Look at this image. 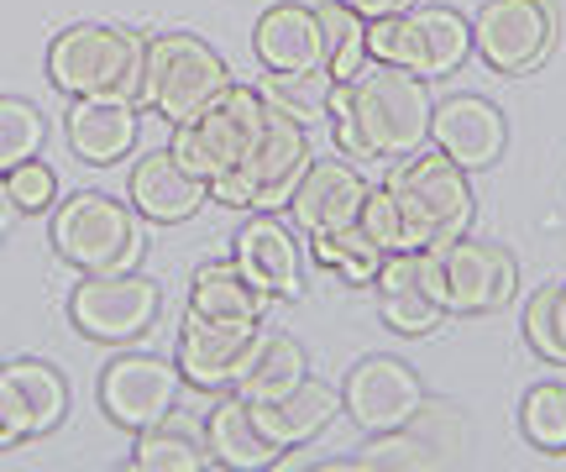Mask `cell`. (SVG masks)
<instances>
[{
    "instance_id": "cell-19",
    "label": "cell",
    "mask_w": 566,
    "mask_h": 472,
    "mask_svg": "<svg viewBox=\"0 0 566 472\" xmlns=\"http://www.w3.org/2000/svg\"><path fill=\"white\" fill-rule=\"evenodd\" d=\"M258 326H263V321H205V315H189V310H184L179 352H174L184 384H189V389H205V394L231 389V368H237V357H242V347L252 342Z\"/></svg>"
},
{
    "instance_id": "cell-33",
    "label": "cell",
    "mask_w": 566,
    "mask_h": 472,
    "mask_svg": "<svg viewBox=\"0 0 566 472\" xmlns=\"http://www.w3.org/2000/svg\"><path fill=\"white\" fill-rule=\"evenodd\" d=\"M378 315H384V326L399 331V336H430V331H441L446 321H451V315L424 294L420 279L405 289H378Z\"/></svg>"
},
{
    "instance_id": "cell-2",
    "label": "cell",
    "mask_w": 566,
    "mask_h": 472,
    "mask_svg": "<svg viewBox=\"0 0 566 472\" xmlns=\"http://www.w3.org/2000/svg\"><path fill=\"white\" fill-rule=\"evenodd\" d=\"M142 53H147V32L80 21V27H63L59 38L48 42V84L63 101L122 95V101L142 105Z\"/></svg>"
},
{
    "instance_id": "cell-27",
    "label": "cell",
    "mask_w": 566,
    "mask_h": 472,
    "mask_svg": "<svg viewBox=\"0 0 566 472\" xmlns=\"http://www.w3.org/2000/svg\"><path fill=\"white\" fill-rule=\"evenodd\" d=\"M132 468L137 472H200L210 468V452H205V431H189V426H174V415L137 431L132 441Z\"/></svg>"
},
{
    "instance_id": "cell-35",
    "label": "cell",
    "mask_w": 566,
    "mask_h": 472,
    "mask_svg": "<svg viewBox=\"0 0 566 472\" xmlns=\"http://www.w3.org/2000/svg\"><path fill=\"white\" fill-rule=\"evenodd\" d=\"M520 331H525V347L551 363V368H566V342L562 326H556V284H541L525 300V315H520Z\"/></svg>"
},
{
    "instance_id": "cell-14",
    "label": "cell",
    "mask_w": 566,
    "mask_h": 472,
    "mask_svg": "<svg viewBox=\"0 0 566 472\" xmlns=\"http://www.w3.org/2000/svg\"><path fill=\"white\" fill-rule=\"evenodd\" d=\"M430 147L446 153L467 174H483V168H493L504 158V147H509L504 111L488 101V95H446L430 111Z\"/></svg>"
},
{
    "instance_id": "cell-38",
    "label": "cell",
    "mask_w": 566,
    "mask_h": 472,
    "mask_svg": "<svg viewBox=\"0 0 566 472\" xmlns=\"http://www.w3.org/2000/svg\"><path fill=\"white\" fill-rule=\"evenodd\" d=\"M342 6H352V11L367 21H378V17H388V11H405L409 0H342Z\"/></svg>"
},
{
    "instance_id": "cell-12",
    "label": "cell",
    "mask_w": 566,
    "mask_h": 472,
    "mask_svg": "<svg viewBox=\"0 0 566 472\" xmlns=\"http://www.w3.org/2000/svg\"><path fill=\"white\" fill-rule=\"evenodd\" d=\"M231 263L242 268L247 284L268 300L294 305L304 294V242L300 227L283 221V210H252L247 216L231 237Z\"/></svg>"
},
{
    "instance_id": "cell-39",
    "label": "cell",
    "mask_w": 566,
    "mask_h": 472,
    "mask_svg": "<svg viewBox=\"0 0 566 472\" xmlns=\"http://www.w3.org/2000/svg\"><path fill=\"white\" fill-rule=\"evenodd\" d=\"M556 326H562V342H566V279L556 284Z\"/></svg>"
},
{
    "instance_id": "cell-28",
    "label": "cell",
    "mask_w": 566,
    "mask_h": 472,
    "mask_svg": "<svg viewBox=\"0 0 566 472\" xmlns=\"http://www.w3.org/2000/svg\"><path fill=\"white\" fill-rule=\"evenodd\" d=\"M321 69L331 80H352L367 63V17H357L342 0H321Z\"/></svg>"
},
{
    "instance_id": "cell-4",
    "label": "cell",
    "mask_w": 566,
    "mask_h": 472,
    "mask_svg": "<svg viewBox=\"0 0 566 472\" xmlns=\"http://www.w3.org/2000/svg\"><path fill=\"white\" fill-rule=\"evenodd\" d=\"M388 189L405 210V231L409 247H436L472 231V216H478V200H472V174L457 168L446 153L436 147H420L409 158H394L388 168Z\"/></svg>"
},
{
    "instance_id": "cell-36",
    "label": "cell",
    "mask_w": 566,
    "mask_h": 472,
    "mask_svg": "<svg viewBox=\"0 0 566 472\" xmlns=\"http://www.w3.org/2000/svg\"><path fill=\"white\" fill-rule=\"evenodd\" d=\"M59 206V174L42 164V158H27L6 174V210L17 216H42V210Z\"/></svg>"
},
{
    "instance_id": "cell-20",
    "label": "cell",
    "mask_w": 566,
    "mask_h": 472,
    "mask_svg": "<svg viewBox=\"0 0 566 472\" xmlns=\"http://www.w3.org/2000/svg\"><path fill=\"white\" fill-rule=\"evenodd\" d=\"M205 452H210V468L226 472H263L279 462V447L268 441V431L252 415V399L221 389V399L205 410Z\"/></svg>"
},
{
    "instance_id": "cell-31",
    "label": "cell",
    "mask_w": 566,
    "mask_h": 472,
    "mask_svg": "<svg viewBox=\"0 0 566 472\" xmlns=\"http://www.w3.org/2000/svg\"><path fill=\"white\" fill-rule=\"evenodd\" d=\"M352 468H367V472H424V468H446V462H441V452H430L409 426H399V431L367 436L363 457H352Z\"/></svg>"
},
{
    "instance_id": "cell-6",
    "label": "cell",
    "mask_w": 566,
    "mask_h": 472,
    "mask_svg": "<svg viewBox=\"0 0 566 472\" xmlns=\"http://www.w3.org/2000/svg\"><path fill=\"white\" fill-rule=\"evenodd\" d=\"M263 122H268V101L258 84H226L216 101L205 105L200 116H189V122L174 126V137H168V153L179 158L195 179H221L226 168H237L258 147L263 137Z\"/></svg>"
},
{
    "instance_id": "cell-1",
    "label": "cell",
    "mask_w": 566,
    "mask_h": 472,
    "mask_svg": "<svg viewBox=\"0 0 566 472\" xmlns=\"http://www.w3.org/2000/svg\"><path fill=\"white\" fill-rule=\"evenodd\" d=\"M430 80L394 69V63L367 59L352 80L331 84V105H325V126L331 143L352 164H378V158H409L430 143Z\"/></svg>"
},
{
    "instance_id": "cell-15",
    "label": "cell",
    "mask_w": 566,
    "mask_h": 472,
    "mask_svg": "<svg viewBox=\"0 0 566 472\" xmlns=\"http://www.w3.org/2000/svg\"><path fill=\"white\" fill-rule=\"evenodd\" d=\"M63 415H69V378L53 363L17 357L0 368V426L17 447L59 431Z\"/></svg>"
},
{
    "instance_id": "cell-34",
    "label": "cell",
    "mask_w": 566,
    "mask_h": 472,
    "mask_svg": "<svg viewBox=\"0 0 566 472\" xmlns=\"http://www.w3.org/2000/svg\"><path fill=\"white\" fill-rule=\"evenodd\" d=\"M405 426L420 436L430 452H441L446 468H451V462L467 452V420H462V410H457L451 399H430V394H424V405L409 415Z\"/></svg>"
},
{
    "instance_id": "cell-22",
    "label": "cell",
    "mask_w": 566,
    "mask_h": 472,
    "mask_svg": "<svg viewBox=\"0 0 566 472\" xmlns=\"http://www.w3.org/2000/svg\"><path fill=\"white\" fill-rule=\"evenodd\" d=\"M252 53L273 74L321 69V17H315V6H300V0L268 6L258 27H252Z\"/></svg>"
},
{
    "instance_id": "cell-23",
    "label": "cell",
    "mask_w": 566,
    "mask_h": 472,
    "mask_svg": "<svg viewBox=\"0 0 566 472\" xmlns=\"http://www.w3.org/2000/svg\"><path fill=\"white\" fill-rule=\"evenodd\" d=\"M336 410H342V394L325 389L321 378H304L300 389H289L283 399H263V405H252L258 426L268 431V441H273L279 452H289V447H310V441L336 420Z\"/></svg>"
},
{
    "instance_id": "cell-26",
    "label": "cell",
    "mask_w": 566,
    "mask_h": 472,
    "mask_svg": "<svg viewBox=\"0 0 566 472\" xmlns=\"http://www.w3.org/2000/svg\"><path fill=\"white\" fill-rule=\"evenodd\" d=\"M384 258L388 252L367 242L363 227H342V231H321V237H310V263L321 268V273H331V279H342L346 289H373Z\"/></svg>"
},
{
    "instance_id": "cell-37",
    "label": "cell",
    "mask_w": 566,
    "mask_h": 472,
    "mask_svg": "<svg viewBox=\"0 0 566 472\" xmlns=\"http://www.w3.org/2000/svg\"><path fill=\"white\" fill-rule=\"evenodd\" d=\"M357 227L367 231V242L384 247V252L409 247L405 210H399V200H394V189L388 185H367V200H363V210H357Z\"/></svg>"
},
{
    "instance_id": "cell-3",
    "label": "cell",
    "mask_w": 566,
    "mask_h": 472,
    "mask_svg": "<svg viewBox=\"0 0 566 472\" xmlns=\"http://www.w3.org/2000/svg\"><path fill=\"white\" fill-rule=\"evenodd\" d=\"M48 237H53L59 263H69L74 273H126L147 252L142 216L132 210V200H116L105 189H80L59 200Z\"/></svg>"
},
{
    "instance_id": "cell-9",
    "label": "cell",
    "mask_w": 566,
    "mask_h": 472,
    "mask_svg": "<svg viewBox=\"0 0 566 472\" xmlns=\"http://www.w3.org/2000/svg\"><path fill=\"white\" fill-rule=\"evenodd\" d=\"M556 6L551 0H483L472 17V53L488 74H535L556 48Z\"/></svg>"
},
{
    "instance_id": "cell-24",
    "label": "cell",
    "mask_w": 566,
    "mask_h": 472,
    "mask_svg": "<svg viewBox=\"0 0 566 472\" xmlns=\"http://www.w3.org/2000/svg\"><path fill=\"white\" fill-rule=\"evenodd\" d=\"M415 21V74L420 80H446L472 59V17L451 6H409Z\"/></svg>"
},
{
    "instance_id": "cell-7",
    "label": "cell",
    "mask_w": 566,
    "mask_h": 472,
    "mask_svg": "<svg viewBox=\"0 0 566 472\" xmlns=\"http://www.w3.org/2000/svg\"><path fill=\"white\" fill-rule=\"evenodd\" d=\"M310 126L283 116L268 105V122L258 147L237 168H226L221 179H210V200L226 210H289V195L310 168Z\"/></svg>"
},
{
    "instance_id": "cell-29",
    "label": "cell",
    "mask_w": 566,
    "mask_h": 472,
    "mask_svg": "<svg viewBox=\"0 0 566 472\" xmlns=\"http://www.w3.org/2000/svg\"><path fill=\"white\" fill-rule=\"evenodd\" d=\"M331 74L325 69H294V74H273L268 69L263 74V101L273 105V111H283V116H294L300 126H315L325 122V105H331Z\"/></svg>"
},
{
    "instance_id": "cell-10",
    "label": "cell",
    "mask_w": 566,
    "mask_h": 472,
    "mask_svg": "<svg viewBox=\"0 0 566 472\" xmlns=\"http://www.w3.org/2000/svg\"><path fill=\"white\" fill-rule=\"evenodd\" d=\"M446 279V315H493L520 294V263L499 242H478L472 231L436 242Z\"/></svg>"
},
{
    "instance_id": "cell-17",
    "label": "cell",
    "mask_w": 566,
    "mask_h": 472,
    "mask_svg": "<svg viewBox=\"0 0 566 472\" xmlns=\"http://www.w3.org/2000/svg\"><path fill=\"white\" fill-rule=\"evenodd\" d=\"M126 200H132V210L147 227H184V221L200 216V206H210V185L195 179L168 147H153V153H142L132 164Z\"/></svg>"
},
{
    "instance_id": "cell-18",
    "label": "cell",
    "mask_w": 566,
    "mask_h": 472,
    "mask_svg": "<svg viewBox=\"0 0 566 472\" xmlns=\"http://www.w3.org/2000/svg\"><path fill=\"white\" fill-rule=\"evenodd\" d=\"M142 132V105L122 95H80L63 111V143L90 168H111L132 158Z\"/></svg>"
},
{
    "instance_id": "cell-40",
    "label": "cell",
    "mask_w": 566,
    "mask_h": 472,
    "mask_svg": "<svg viewBox=\"0 0 566 472\" xmlns=\"http://www.w3.org/2000/svg\"><path fill=\"white\" fill-rule=\"evenodd\" d=\"M11 447H17V441H11V436H6V426H0V452H11Z\"/></svg>"
},
{
    "instance_id": "cell-11",
    "label": "cell",
    "mask_w": 566,
    "mask_h": 472,
    "mask_svg": "<svg viewBox=\"0 0 566 472\" xmlns=\"http://www.w3.org/2000/svg\"><path fill=\"white\" fill-rule=\"evenodd\" d=\"M179 394H184V373L179 363H163L153 352H126L111 357L101 373V410L111 426L122 431H147L168 415H179Z\"/></svg>"
},
{
    "instance_id": "cell-5",
    "label": "cell",
    "mask_w": 566,
    "mask_h": 472,
    "mask_svg": "<svg viewBox=\"0 0 566 472\" xmlns=\"http://www.w3.org/2000/svg\"><path fill=\"white\" fill-rule=\"evenodd\" d=\"M231 84L226 59L195 32H153L142 53V111H158L168 126L200 116Z\"/></svg>"
},
{
    "instance_id": "cell-30",
    "label": "cell",
    "mask_w": 566,
    "mask_h": 472,
    "mask_svg": "<svg viewBox=\"0 0 566 472\" xmlns=\"http://www.w3.org/2000/svg\"><path fill=\"white\" fill-rule=\"evenodd\" d=\"M520 436L535 452L566 457V384H535L520 399Z\"/></svg>"
},
{
    "instance_id": "cell-13",
    "label": "cell",
    "mask_w": 566,
    "mask_h": 472,
    "mask_svg": "<svg viewBox=\"0 0 566 472\" xmlns=\"http://www.w3.org/2000/svg\"><path fill=\"white\" fill-rule=\"evenodd\" d=\"M424 405V384L420 373L409 368L405 357H363L357 368L346 373L342 384V410L352 415V426L363 436H378V431H399L409 415Z\"/></svg>"
},
{
    "instance_id": "cell-25",
    "label": "cell",
    "mask_w": 566,
    "mask_h": 472,
    "mask_svg": "<svg viewBox=\"0 0 566 472\" xmlns=\"http://www.w3.org/2000/svg\"><path fill=\"white\" fill-rule=\"evenodd\" d=\"M268 294L247 284V273L231 258L226 263H200L195 279H189V315H205V321H263L268 315Z\"/></svg>"
},
{
    "instance_id": "cell-8",
    "label": "cell",
    "mask_w": 566,
    "mask_h": 472,
    "mask_svg": "<svg viewBox=\"0 0 566 472\" xmlns=\"http://www.w3.org/2000/svg\"><path fill=\"white\" fill-rule=\"evenodd\" d=\"M163 315V289L137 268L126 273H80V284L69 294V321L84 342L101 347H132L137 336L158 326Z\"/></svg>"
},
{
    "instance_id": "cell-32",
    "label": "cell",
    "mask_w": 566,
    "mask_h": 472,
    "mask_svg": "<svg viewBox=\"0 0 566 472\" xmlns=\"http://www.w3.org/2000/svg\"><path fill=\"white\" fill-rule=\"evenodd\" d=\"M42 137H48V126H42L38 105L21 101V95H0V174H11L27 158H38Z\"/></svg>"
},
{
    "instance_id": "cell-21",
    "label": "cell",
    "mask_w": 566,
    "mask_h": 472,
    "mask_svg": "<svg viewBox=\"0 0 566 472\" xmlns=\"http://www.w3.org/2000/svg\"><path fill=\"white\" fill-rule=\"evenodd\" d=\"M304 378H310V357H304L300 342L289 331L258 326L242 357H237V368H231V394L263 405V399H283L289 389H300Z\"/></svg>"
},
{
    "instance_id": "cell-16",
    "label": "cell",
    "mask_w": 566,
    "mask_h": 472,
    "mask_svg": "<svg viewBox=\"0 0 566 472\" xmlns=\"http://www.w3.org/2000/svg\"><path fill=\"white\" fill-rule=\"evenodd\" d=\"M367 200V179L352 158H310L304 179L289 195V221L300 237H321V231L357 227V210Z\"/></svg>"
}]
</instances>
